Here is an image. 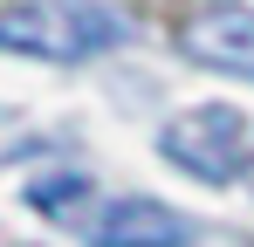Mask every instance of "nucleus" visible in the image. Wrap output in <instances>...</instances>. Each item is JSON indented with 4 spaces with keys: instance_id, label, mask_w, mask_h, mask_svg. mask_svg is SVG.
Here are the masks:
<instances>
[{
    "instance_id": "nucleus-1",
    "label": "nucleus",
    "mask_w": 254,
    "mask_h": 247,
    "mask_svg": "<svg viewBox=\"0 0 254 247\" xmlns=\"http://www.w3.org/2000/svg\"><path fill=\"white\" fill-rule=\"evenodd\" d=\"M124 41V21L103 0H28L0 14V48L28 62H89Z\"/></svg>"
},
{
    "instance_id": "nucleus-2",
    "label": "nucleus",
    "mask_w": 254,
    "mask_h": 247,
    "mask_svg": "<svg viewBox=\"0 0 254 247\" xmlns=\"http://www.w3.org/2000/svg\"><path fill=\"white\" fill-rule=\"evenodd\" d=\"M158 151H165L179 172L206 179V185H227L241 165H248V117L234 103H206V110H179V117L158 130Z\"/></svg>"
},
{
    "instance_id": "nucleus-5",
    "label": "nucleus",
    "mask_w": 254,
    "mask_h": 247,
    "mask_svg": "<svg viewBox=\"0 0 254 247\" xmlns=\"http://www.w3.org/2000/svg\"><path fill=\"white\" fill-rule=\"evenodd\" d=\"M83 199H89V179H83V172H55V179H35V185H28V206L48 213V220H76Z\"/></svg>"
},
{
    "instance_id": "nucleus-4",
    "label": "nucleus",
    "mask_w": 254,
    "mask_h": 247,
    "mask_svg": "<svg viewBox=\"0 0 254 247\" xmlns=\"http://www.w3.org/2000/svg\"><path fill=\"white\" fill-rule=\"evenodd\" d=\"M179 48H186L199 69H220V76L254 82V7L213 0L206 14H192V21L179 28Z\"/></svg>"
},
{
    "instance_id": "nucleus-3",
    "label": "nucleus",
    "mask_w": 254,
    "mask_h": 247,
    "mask_svg": "<svg viewBox=\"0 0 254 247\" xmlns=\"http://www.w3.org/2000/svg\"><path fill=\"white\" fill-rule=\"evenodd\" d=\"M76 241L89 247H192V220L179 206H158V199H96L89 192L83 213L69 220Z\"/></svg>"
}]
</instances>
